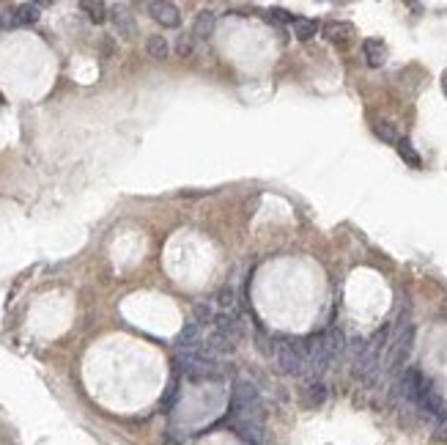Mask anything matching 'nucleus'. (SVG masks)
<instances>
[{"label":"nucleus","instance_id":"obj_4","mask_svg":"<svg viewBox=\"0 0 447 445\" xmlns=\"http://www.w3.org/2000/svg\"><path fill=\"white\" fill-rule=\"evenodd\" d=\"M203 327L192 319V322H187L184 327H181L179 338H176V349H184V352H201L203 347Z\"/></svg>","mask_w":447,"mask_h":445},{"label":"nucleus","instance_id":"obj_1","mask_svg":"<svg viewBox=\"0 0 447 445\" xmlns=\"http://www.w3.org/2000/svg\"><path fill=\"white\" fill-rule=\"evenodd\" d=\"M230 412H233V421H256V423H264V401L261 393L253 382L247 379H239L230 391Z\"/></svg>","mask_w":447,"mask_h":445},{"label":"nucleus","instance_id":"obj_5","mask_svg":"<svg viewBox=\"0 0 447 445\" xmlns=\"http://www.w3.org/2000/svg\"><path fill=\"white\" fill-rule=\"evenodd\" d=\"M148 14H151L162 28H179L181 22L179 8H176L173 3H159V0H154V3H148Z\"/></svg>","mask_w":447,"mask_h":445},{"label":"nucleus","instance_id":"obj_8","mask_svg":"<svg viewBox=\"0 0 447 445\" xmlns=\"http://www.w3.org/2000/svg\"><path fill=\"white\" fill-rule=\"evenodd\" d=\"M214 25H217V17L212 11H201L195 17V25H192V36L195 39H209L214 33Z\"/></svg>","mask_w":447,"mask_h":445},{"label":"nucleus","instance_id":"obj_20","mask_svg":"<svg viewBox=\"0 0 447 445\" xmlns=\"http://www.w3.org/2000/svg\"><path fill=\"white\" fill-rule=\"evenodd\" d=\"M176 50H179V55H184V58H187V55L192 52V39H189V36H181L179 45H176Z\"/></svg>","mask_w":447,"mask_h":445},{"label":"nucleus","instance_id":"obj_6","mask_svg":"<svg viewBox=\"0 0 447 445\" xmlns=\"http://www.w3.org/2000/svg\"><path fill=\"white\" fill-rule=\"evenodd\" d=\"M233 429L242 440H247L250 445H261L264 440V423H256V421H233Z\"/></svg>","mask_w":447,"mask_h":445},{"label":"nucleus","instance_id":"obj_15","mask_svg":"<svg viewBox=\"0 0 447 445\" xmlns=\"http://www.w3.org/2000/svg\"><path fill=\"white\" fill-rule=\"evenodd\" d=\"M395 149H398V154H401V160L403 163H409L411 168H420L423 165V160H420V154L414 151V146L406 140V137H401L398 143H395Z\"/></svg>","mask_w":447,"mask_h":445},{"label":"nucleus","instance_id":"obj_18","mask_svg":"<svg viewBox=\"0 0 447 445\" xmlns=\"http://www.w3.org/2000/svg\"><path fill=\"white\" fill-rule=\"evenodd\" d=\"M179 396V377L173 374V379H171V385H168V391H165V399H162V407L165 409H171L173 407V401Z\"/></svg>","mask_w":447,"mask_h":445},{"label":"nucleus","instance_id":"obj_2","mask_svg":"<svg viewBox=\"0 0 447 445\" xmlns=\"http://www.w3.org/2000/svg\"><path fill=\"white\" fill-rule=\"evenodd\" d=\"M274 363L277 371L285 377H302L311 371L308 352H305V338H280L274 344Z\"/></svg>","mask_w":447,"mask_h":445},{"label":"nucleus","instance_id":"obj_19","mask_svg":"<svg viewBox=\"0 0 447 445\" xmlns=\"http://www.w3.org/2000/svg\"><path fill=\"white\" fill-rule=\"evenodd\" d=\"M269 14H272V20H280V22H297V17L291 11H285V8H272Z\"/></svg>","mask_w":447,"mask_h":445},{"label":"nucleus","instance_id":"obj_12","mask_svg":"<svg viewBox=\"0 0 447 445\" xmlns=\"http://www.w3.org/2000/svg\"><path fill=\"white\" fill-rule=\"evenodd\" d=\"M146 52H148L154 61H165V58H168V52H171V45H168V39H165V36H148V42H146Z\"/></svg>","mask_w":447,"mask_h":445},{"label":"nucleus","instance_id":"obj_3","mask_svg":"<svg viewBox=\"0 0 447 445\" xmlns=\"http://www.w3.org/2000/svg\"><path fill=\"white\" fill-rule=\"evenodd\" d=\"M39 22V6L36 3H17L3 14V28H22Z\"/></svg>","mask_w":447,"mask_h":445},{"label":"nucleus","instance_id":"obj_10","mask_svg":"<svg viewBox=\"0 0 447 445\" xmlns=\"http://www.w3.org/2000/svg\"><path fill=\"white\" fill-rule=\"evenodd\" d=\"M352 33H354V28L349 22H340V20H332V22L324 25V36L329 42H346V39H352Z\"/></svg>","mask_w":447,"mask_h":445},{"label":"nucleus","instance_id":"obj_22","mask_svg":"<svg viewBox=\"0 0 447 445\" xmlns=\"http://www.w3.org/2000/svg\"><path fill=\"white\" fill-rule=\"evenodd\" d=\"M0 31H3V14H0Z\"/></svg>","mask_w":447,"mask_h":445},{"label":"nucleus","instance_id":"obj_17","mask_svg":"<svg viewBox=\"0 0 447 445\" xmlns=\"http://www.w3.org/2000/svg\"><path fill=\"white\" fill-rule=\"evenodd\" d=\"M192 313H195V322L203 327V324H214V308H212V303H195V308H192Z\"/></svg>","mask_w":447,"mask_h":445},{"label":"nucleus","instance_id":"obj_13","mask_svg":"<svg viewBox=\"0 0 447 445\" xmlns=\"http://www.w3.org/2000/svg\"><path fill=\"white\" fill-rule=\"evenodd\" d=\"M294 33H297V39L311 42L315 33H318V22H315V20H305V17H299V20L294 22Z\"/></svg>","mask_w":447,"mask_h":445},{"label":"nucleus","instance_id":"obj_11","mask_svg":"<svg viewBox=\"0 0 447 445\" xmlns=\"http://www.w3.org/2000/svg\"><path fill=\"white\" fill-rule=\"evenodd\" d=\"M329 396V391H327V385L321 382V379H313L308 388H305V404L308 407H321L324 401Z\"/></svg>","mask_w":447,"mask_h":445},{"label":"nucleus","instance_id":"obj_14","mask_svg":"<svg viewBox=\"0 0 447 445\" xmlns=\"http://www.w3.org/2000/svg\"><path fill=\"white\" fill-rule=\"evenodd\" d=\"M80 8L88 14V20L91 22H96V25L107 20V6H104V3H99V0H96V3H93V0H83V3H80Z\"/></svg>","mask_w":447,"mask_h":445},{"label":"nucleus","instance_id":"obj_7","mask_svg":"<svg viewBox=\"0 0 447 445\" xmlns=\"http://www.w3.org/2000/svg\"><path fill=\"white\" fill-rule=\"evenodd\" d=\"M110 20H113V28H116V33H118V36H124V39L134 36V20L127 8L116 6V8L110 11Z\"/></svg>","mask_w":447,"mask_h":445},{"label":"nucleus","instance_id":"obj_21","mask_svg":"<svg viewBox=\"0 0 447 445\" xmlns=\"http://www.w3.org/2000/svg\"><path fill=\"white\" fill-rule=\"evenodd\" d=\"M442 91H445V96H447V69H445V75H442Z\"/></svg>","mask_w":447,"mask_h":445},{"label":"nucleus","instance_id":"obj_16","mask_svg":"<svg viewBox=\"0 0 447 445\" xmlns=\"http://www.w3.org/2000/svg\"><path fill=\"white\" fill-rule=\"evenodd\" d=\"M373 135H376L379 140H384V143H398V140H401L398 130H395L390 121H376V124H373Z\"/></svg>","mask_w":447,"mask_h":445},{"label":"nucleus","instance_id":"obj_9","mask_svg":"<svg viewBox=\"0 0 447 445\" xmlns=\"http://www.w3.org/2000/svg\"><path fill=\"white\" fill-rule=\"evenodd\" d=\"M362 52H365L368 66H382L384 58H387V47H384V42H379V39H368V42L362 45Z\"/></svg>","mask_w":447,"mask_h":445}]
</instances>
